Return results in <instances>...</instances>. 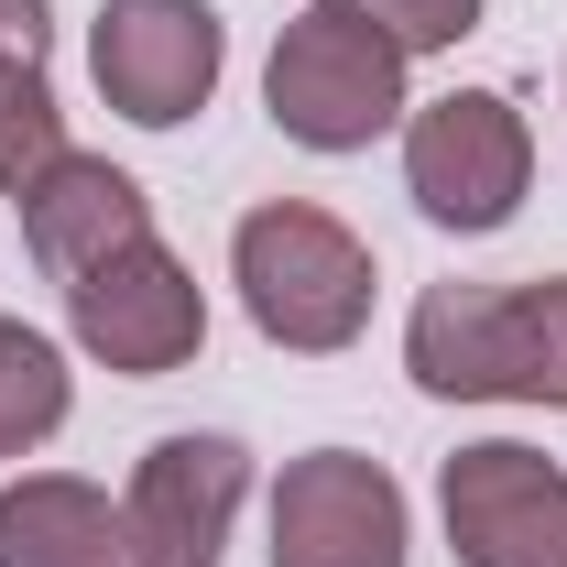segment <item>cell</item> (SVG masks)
I'll return each instance as SVG.
<instances>
[{"label":"cell","mask_w":567,"mask_h":567,"mask_svg":"<svg viewBox=\"0 0 567 567\" xmlns=\"http://www.w3.org/2000/svg\"><path fill=\"white\" fill-rule=\"evenodd\" d=\"M404 371L436 404H546L567 415V274L425 284L404 317Z\"/></svg>","instance_id":"1"},{"label":"cell","mask_w":567,"mask_h":567,"mask_svg":"<svg viewBox=\"0 0 567 567\" xmlns=\"http://www.w3.org/2000/svg\"><path fill=\"white\" fill-rule=\"evenodd\" d=\"M251 502V447L240 436H153L121 492V535H132V567H218L229 557V524Z\"/></svg>","instance_id":"9"},{"label":"cell","mask_w":567,"mask_h":567,"mask_svg":"<svg viewBox=\"0 0 567 567\" xmlns=\"http://www.w3.org/2000/svg\"><path fill=\"white\" fill-rule=\"evenodd\" d=\"M436 524L458 567H567V470L524 436H470L436 470Z\"/></svg>","instance_id":"6"},{"label":"cell","mask_w":567,"mask_h":567,"mask_svg":"<svg viewBox=\"0 0 567 567\" xmlns=\"http://www.w3.org/2000/svg\"><path fill=\"white\" fill-rule=\"evenodd\" d=\"M66 328H76V350L99 360V371L164 382V371H186V360L208 350V295H197V274L164 240H132L99 274L66 284Z\"/></svg>","instance_id":"7"},{"label":"cell","mask_w":567,"mask_h":567,"mask_svg":"<svg viewBox=\"0 0 567 567\" xmlns=\"http://www.w3.org/2000/svg\"><path fill=\"white\" fill-rule=\"evenodd\" d=\"M371 33H393L404 55H447V44H470L481 33V11L492 0H350Z\"/></svg>","instance_id":"14"},{"label":"cell","mask_w":567,"mask_h":567,"mask_svg":"<svg viewBox=\"0 0 567 567\" xmlns=\"http://www.w3.org/2000/svg\"><path fill=\"white\" fill-rule=\"evenodd\" d=\"M76 142L66 110H55V76L44 66H0V197H22L33 175H55Z\"/></svg>","instance_id":"13"},{"label":"cell","mask_w":567,"mask_h":567,"mask_svg":"<svg viewBox=\"0 0 567 567\" xmlns=\"http://www.w3.org/2000/svg\"><path fill=\"white\" fill-rule=\"evenodd\" d=\"M404 197L458 240H492L535 197V121L502 87H447L404 110Z\"/></svg>","instance_id":"4"},{"label":"cell","mask_w":567,"mask_h":567,"mask_svg":"<svg viewBox=\"0 0 567 567\" xmlns=\"http://www.w3.org/2000/svg\"><path fill=\"white\" fill-rule=\"evenodd\" d=\"M229 66V22L208 0H99L87 22V76L132 132H186L218 99Z\"/></svg>","instance_id":"5"},{"label":"cell","mask_w":567,"mask_h":567,"mask_svg":"<svg viewBox=\"0 0 567 567\" xmlns=\"http://www.w3.org/2000/svg\"><path fill=\"white\" fill-rule=\"evenodd\" d=\"M76 382H66V350L22 317H0V458H33L55 425H66Z\"/></svg>","instance_id":"12"},{"label":"cell","mask_w":567,"mask_h":567,"mask_svg":"<svg viewBox=\"0 0 567 567\" xmlns=\"http://www.w3.org/2000/svg\"><path fill=\"white\" fill-rule=\"evenodd\" d=\"M229 284L251 306V328L295 360H339L371 328V240L350 218H328L317 197H262L229 229Z\"/></svg>","instance_id":"2"},{"label":"cell","mask_w":567,"mask_h":567,"mask_svg":"<svg viewBox=\"0 0 567 567\" xmlns=\"http://www.w3.org/2000/svg\"><path fill=\"white\" fill-rule=\"evenodd\" d=\"M0 567H132L121 502L76 470H22L0 481Z\"/></svg>","instance_id":"11"},{"label":"cell","mask_w":567,"mask_h":567,"mask_svg":"<svg viewBox=\"0 0 567 567\" xmlns=\"http://www.w3.org/2000/svg\"><path fill=\"white\" fill-rule=\"evenodd\" d=\"M44 44H55V11L44 0H0V66H44Z\"/></svg>","instance_id":"15"},{"label":"cell","mask_w":567,"mask_h":567,"mask_svg":"<svg viewBox=\"0 0 567 567\" xmlns=\"http://www.w3.org/2000/svg\"><path fill=\"white\" fill-rule=\"evenodd\" d=\"M11 208H22V251H33L44 284H76V274H99L110 251L153 240V197H142L110 153H66V164L33 175Z\"/></svg>","instance_id":"10"},{"label":"cell","mask_w":567,"mask_h":567,"mask_svg":"<svg viewBox=\"0 0 567 567\" xmlns=\"http://www.w3.org/2000/svg\"><path fill=\"white\" fill-rule=\"evenodd\" d=\"M415 55L393 33H371L350 0H306L274 33V66H262V110H274L284 142L306 153H371L415 99H404Z\"/></svg>","instance_id":"3"},{"label":"cell","mask_w":567,"mask_h":567,"mask_svg":"<svg viewBox=\"0 0 567 567\" xmlns=\"http://www.w3.org/2000/svg\"><path fill=\"white\" fill-rule=\"evenodd\" d=\"M415 513L404 481L360 447H306L274 481V567H404Z\"/></svg>","instance_id":"8"}]
</instances>
